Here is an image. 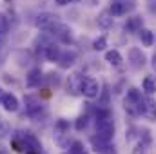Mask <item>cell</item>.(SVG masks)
<instances>
[{
  "instance_id": "18",
  "label": "cell",
  "mask_w": 156,
  "mask_h": 154,
  "mask_svg": "<svg viewBox=\"0 0 156 154\" xmlns=\"http://www.w3.org/2000/svg\"><path fill=\"white\" fill-rule=\"evenodd\" d=\"M98 26L102 27V29H109L111 26H113V15L111 13H102L100 16H98Z\"/></svg>"
},
{
  "instance_id": "31",
  "label": "cell",
  "mask_w": 156,
  "mask_h": 154,
  "mask_svg": "<svg viewBox=\"0 0 156 154\" xmlns=\"http://www.w3.org/2000/svg\"><path fill=\"white\" fill-rule=\"evenodd\" d=\"M0 154H7V149H4V147H0Z\"/></svg>"
},
{
  "instance_id": "20",
  "label": "cell",
  "mask_w": 156,
  "mask_h": 154,
  "mask_svg": "<svg viewBox=\"0 0 156 154\" xmlns=\"http://www.w3.org/2000/svg\"><path fill=\"white\" fill-rule=\"evenodd\" d=\"M144 91L147 93V94H154L156 93V82H154V78H151V76H147V78H144Z\"/></svg>"
},
{
  "instance_id": "25",
  "label": "cell",
  "mask_w": 156,
  "mask_h": 154,
  "mask_svg": "<svg viewBox=\"0 0 156 154\" xmlns=\"http://www.w3.org/2000/svg\"><path fill=\"white\" fill-rule=\"evenodd\" d=\"M147 143H144V142H140L134 149H133V154H147Z\"/></svg>"
},
{
  "instance_id": "26",
  "label": "cell",
  "mask_w": 156,
  "mask_h": 154,
  "mask_svg": "<svg viewBox=\"0 0 156 154\" xmlns=\"http://www.w3.org/2000/svg\"><path fill=\"white\" fill-rule=\"evenodd\" d=\"M107 103H109V91H107V87H105V89L102 91V100L98 102V105H100V107H105Z\"/></svg>"
},
{
  "instance_id": "10",
  "label": "cell",
  "mask_w": 156,
  "mask_h": 154,
  "mask_svg": "<svg viewBox=\"0 0 156 154\" xmlns=\"http://www.w3.org/2000/svg\"><path fill=\"white\" fill-rule=\"evenodd\" d=\"M24 102H26V113H27L29 116H38L40 114L42 103H40V100L37 98V96H26Z\"/></svg>"
},
{
  "instance_id": "11",
  "label": "cell",
  "mask_w": 156,
  "mask_h": 154,
  "mask_svg": "<svg viewBox=\"0 0 156 154\" xmlns=\"http://www.w3.org/2000/svg\"><path fill=\"white\" fill-rule=\"evenodd\" d=\"M149 121H156V102L151 98V96H147V98H144V114Z\"/></svg>"
},
{
  "instance_id": "24",
  "label": "cell",
  "mask_w": 156,
  "mask_h": 154,
  "mask_svg": "<svg viewBox=\"0 0 156 154\" xmlns=\"http://www.w3.org/2000/svg\"><path fill=\"white\" fill-rule=\"evenodd\" d=\"M87 123H89V116H87V114H83V116H80V118L76 120L75 127H76V131H83V129L87 127Z\"/></svg>"
},
{
  "instance_id": "14",
  "label": "cell",
  "mask_w": 156,
  "mask_h": 154,
  "mask_svg": "<svg viewBox=\"0 0 156 154\" xmlns=\"http://www.w3.org/2000/svg\"><path fill=\"white\" fill-rule=\"evenodd\" d=\"M42 71H40L38 67H35V69H31L29 73H27V76H26V85L27 87H38L40 85V82H42Z\"/></svg>"
},
{
  "instance_id": "5",
  "label": "cell",
  "mask_w": 156,
  "mask_h": 154,
  "mask_svg": "<svg viewBox=\"0 0 156 154\" xmlns=\"http://www.w3.org/2000/svg\"><path fill=\"white\" fill-rule=\"evenodd\" d=\"M134 9V4L131 0H116L111 4V15L113 16H122V15H127L129 11Z\"/></svg>"
},
{
  "instance_id": "13",
  "label": "cell",
  "mask_w": 156,
  "mask_h": 154,
  "mask_svg": "<svg viewBox=\"0 0 156 154\" xmlns=\"http://www.w3.org/2000/svg\"><path fill=\"white\" fill-rule=\"evenodd\" d=\"M2 107H4L7 113H16V111H18V98H16L15 94H11V93L4 94V98H2Z\"/></svg>"
},
{
  "instance_id": "27",
  "label": "cell",
  "mask_w": 156,
  "mask_h": 154,
  "mask_svg": "<svg viewBox=\"0 0 156 154\" xmlns=\"http://www.w3.org/2000/svg\"><path fill=\"white\" fill-rule=\"evenodd\" d=\"M5 132H7V125H5V121H4V120L0 118V138H2V136H4Z\"/></svg>"
},
{
  "instance_id": "3",
  "label": "cell",
  "mask_w": 156,
  "mask_h": 154,
  "mask_svg": "<svg viewBox=\"0 0 156 154\" xmlns=\"http://www.w3.org/2000/svg\"><path fill=\"white\" fill-rule=\"evenodd\" d=\"M100 93H102V91H100L98 80H94V78H91V76L83 78V85H82V94H83V96H87V98H96Z\"/></svg>"
},
{
  "instance_id": "15",
  "label": "cell",
  "mask_w": 156,
  "mask_h": 154,
  "mask_svg": "<svg viewBox=\"0 0 156 154\" xmlns=\"http://www.w3.org/2000/svg\"><path fill=\"white\" fill-rule=\"evenodd\" d=\"M123 29H125L127 33H140V29H142V18H140V16H131V18H127Z\"/></svg>"
},
{
  "instance_id": "19",
  "label": "cell",
  "mask_w": 156,
  "mask_h": 154,
  "mask_svg": "<svg viewBox=\"0 0 156 154\" xmlns=\"http://www.w3.org/2000/svg\"><path fill=\"white\" fill-rule=\"evenodd\" d=\"M140 38H142V44H144L145 47H151V45L154 44V35H153V31H149V29H140Z\"/></svg>"
},
{
  "instance_id": "2",
  "label": "cell",
  "mask_w": 156,
  "mask_h": 154,
  "mask_svg": "<svg viewBox=\"0 0 156 154\" xmlns=\"http://www.w3.org/2000/svg\"><path fill=\"white\" fill-rule=\"evenodd\" d=\"M58 22H60V18H58L56 15H53V13H40L38 16H37V20H35L37 27L44 29V31H47V33H49Z\"/></svg>"
},
{
  "instance_id": "23",
  "label": "cell",
  "mask_w": 156,
  "mask_h": 154,
  "mask_svg": "<svg viewBox=\"0 0 156 154\" xmlns=\"http://www.w3.org/2000/svg\"><path fill=\"white\" fill-rule=\"evenodd\" d=\"M7 31H9V18L4 13H0V35H5Z\"/></svg>"
},
{
  "instance_id": "29",
  "label": "cell",
  "mask_w": 156,
  "mask_h": 154,
  "mask_svg": "<svg viewBox=\"0 0 156 154\" xmlns=\"http://www.w3.org/2000/svg\"><path fill=\"white\" fill-rule=\"evenodd\" d=\"M153 69H154V73H156V53L153 54Z\"/></svg>"
},
{
  "instance_id": "9",
  "label": "cell",
  "mask_w": 156,
  "mask_h": 154,
  "mask_svg": "<svg viewBox=\"0 0 156 154\" xmlns=\"http://www.w3.org/2000/svg\"><path fill=\"white\" fill-rule=\"evenodd\" d=\"M91 145H93V151L98 152V154H107L115 149V147H111V142H105V140H102L98 136H93L91 138Z\"/></svg>"
},
{
  "instance_id": "8",
  "label": "cell",
  "mask_w": 156,
  "mask_h": 154,
  "mask_svg": "<svg viewBox=\"0 0 156 154\" xmlns=\"http://www.w3.org/2000/svg\"><path fill=\"white\" fill-rule=\"evenodd\" d=\"M129 64L133 69H142L145 65V54L142 53V49H138V47L129 49Z\"/></svg>"
},
{
  "instance_id": "6",
  "label": "cell",
  "mask_w": 156,
  "mask_h": 154,
  "mask_svg": "<svg viewBox=\"0 0 156 154\" xmlns=\"http://www.w3.org/2000/svg\"><path fill=\"white\" fill-rule=\"evenodd\" d=\"M22 142H24V149H26V154L27 152H42V143L38 142V138L35 134H22Z\"/></svg>"
},
{
  "instance_id": "7",
  "label": "cell",
  "mask_w": 156,
  "mask_h": 154,
  "mask_svg": "<svg viewBox=\"0 0 156 154\" xmlns=\"http://www.w3.org/2000/svg\"><path fill=\"white\" fill-rule=\"evenodd\" d=\"M53 37H56V38L60 40V42H64V44H67V42H71L73 40V35H71V29L66 26V24H62V22H58L51 31H49Z\"/></svg>"
},
{
  "instance_id": "12",
  "label": "cell",
  "mask_w": 156,
  "mask_h": 154,
  "mask_svg": "<svg viewBox=\"0 0 156 154\" xmlns=\"http://www.w3.org/2000/svg\"><path fill=\"white\" fill-rule=\"evenodd\" d=\"M44 56L49 60V62H58L60 56H62V49L56 45V44H47L44 47Z\"/></svg>"
},
{
  "instance_id": "30",
  "label": "cell",
  "mask_w": 156,
  "mask_h": 154,
  "mask_svg": "<svg viewBox=\"0 0 156 154\" xmlns=\"http://www.w3.org/2000/svg\"><path fill=\"white\" fill-rule=\"evenodd\" d=\"M4 94H5V93H4V89L0 87V103H2V98H4Z\"/></svg>"
},
{
  "instance_id": "21",
  "label": "cell",
  "mask_w": 156,
  "mask_h": 154,
  "mask_svg": "<svg viewBox=\"0 0 156 154\" xmlns=\"http://www.w3.org/2000/svg\"><path fill=\"white\" fill-rule=\"evenodd\" d=\"M69 154H87V151H85L82 142H73L69 147Z\"/></svg>"
},
{
  "instance_id": "1",
  "label": "cell",
  "mask_w": 156,
  "mask_h": 154,
  "mask_svg": "<svg viewBox=\"0 0 156 154\" xmlns=\"http://www.w3.org/2000/svg\"><path fill=\"white\" fill-rule=\"evenodd\" d=\"M123 107L125 111L131 116H140L144 114V96L138 89L131 87L125 94V100H123Z\"/></svg>"
},
{
  "instance_id": "17",
  "label": "cell",
  "mask_w": 156,
  "mask_h": 154,
  "mask_svg": "<svg viewBox=\"0 0 156 154\" xmlns=\"http://www.w3.org/2000/svg\"><path fill=\"white\" fill-rule=\"evenodd\" d=\"M105 62L111 64V65H115V67H118V65L123 62V58H122V54L118 53L116 49H111V51L105 53Z\"/></svg>"
},
{
  "instance_id": "22",
  "label": "cell",
  "mask_w": 156,
  "mask_h": 154,
  "mask_svg": "<svg viewBox=\"0 0 156 154\" xmlns=\"http://www.w3.org/2000/svg\"><path fill=\"white\" fill-rule=\"evenodd\" d=\"M107 47V38L105 37H98V38L93 42V49L94 51H104Z\"/></svg>"
},
{
  "instance_id": "4",
  "label": "cell",
  "mask_w": 156,
  "mask_h": 154,
  "mask_svg": "<svg viewBox=\"0 0 156 154\" xmlns=\"http://www.w3.org/2000/svg\"><path fill=\"white\" fill-rule=\"evenodd\" d=\"M83 78H85V76H82L80 73H75V75H71V76L67 78L66 89H67V93H69V94H73V96H78V94H82Z\"/></svg>"
},
{
  "instance_id": "16",
  "label": "cell",
  "mask_w": 156,
  "mask_h": 154,
  "mask_svg": "<svg viewBox=\"0 0 156 154\" xmlns=\"http://www.w3.org/2000/svg\"><path fill=\"white\" fill-rule=\"evenodd\" d=\"M75 62H76V53H75V51H66V53H62V56H60V60H58V64H60L62 69L71 67Z\"/></svg>"
},
{
  "instance_id": "28",
  "label": "cell",
  "mask_w": 156,
  "mask_h": 154,
  "mask_svg": "<svg viewBox=\"0 0 156 154\" xmlns=\"http://www.w3.org/2000/svg\"><path fill=\"white\" fill-rule=\"evenodd\" d=\"M71 2H78V0H56L58 5H67V4H71Z\"/></svg>"
}]
</instances>
